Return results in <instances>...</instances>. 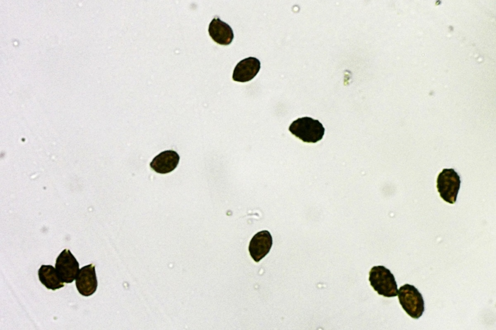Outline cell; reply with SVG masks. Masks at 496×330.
<instances>
[{
	"instance_id": "6da1fadb",
	"label": "cell",
	"mask_w": 496,
	"mask_h": 330,
	"mask_svg": "<svg viewBox=\"0 0 496 330\" xmlns=\"http://www.w3.org/2000/svg\"><path fill=\"white\" fill-rule=\"evenodd\" d=\"M369 280L379 295L388 298L397 296L398 289L395 277L384 266L373 267L369 272Z\"/></svg>"
},
{
	"instance_id": "7a4b0ae2",
	"label": "cell",
	"mask_w": 496,
	"mask_h": 330,
	"mask_svg": "<svg viewBox=\"0 0 496 330\" xmlns=\"http://www.w3.org/2000/svg\"><path fill=\"white\" fill-rule=\"evenodd\" d=\"M289 130L303 141L309 143H315L321 140L325 132L324 127L318 120L308 117L293 121Z\"/></svg>"
},
{
	"instance_id": "3957f363",
	"label": "cell",
	"mask_w": 496,
	"mask_h": 330,
	"mask_svg": "<svg viewBox=\"0 0 496 330\" xmlns=\"http://www.w3.org/2000/svg\"><path fill=\"white\" fill-rule=\"evenodd\" d=\"M403 309L412 318H419L424 311V302L421 294L414 285L405 284L398 292Z\"/></svg>"
},
{
	"instance_id": "277c9868",
	"label": "cell",
	"mask_w": 496,
	"mask_h": 330,
	"mask_svg": "<svg viewBox=\"0 0 496 330\" xmlns=\"http://www.w3.org/2000/svg\"><path fill=\"white\" fill-rule=\"evenodd\" d=\"M436 182L440 197L448 203L454 204L461 184L458 174L453 169H444L438 175Z\"/></svg>"
},
{
	"instance_id": "5b68a950",
	"label": "cell",
	"mask_w": 496,
	"mask_h": 330,
	"mask_svg": "<svg viewBox=\"0 0 496 330\" xmlns=\"http://www.w3.org/2000/svg\"><path fill=\"white\" fill-rule=\"evenodd\" d=\"M55 268L62 282L72 283L79 270V263L69 250L64 249L56 259Z\"/></svg>"
},
{
	"instance_id": "8992f818",
	"label": "cell",
	"mask_w": 496,
	"mask_h": 330,
	"mask_svg": "<svg viewBox=\"0 0 496 330\" xmlns=\"http://www.w3.org/2000/svg\"><path fill=\"white\" fill-rule=\"evenodd\" d=\"M75 280L76 287L80 294L85 297L92 295L97 288L94 265L91 264L82 267Z\"/></svg>"
},
{
	"instance_id": "52a82bcc",
	"label": "cell",
	"mask_w": 496,
	"mask_h": 330,
	"mask_svg": "<svg viewBox=\"0 0 496 330\" xmlns=\"http://www.w3.org/2000/svg\"><path fill=\"white\" fill-rule=\"evenodd\" d=\"M272 245V237L269 231L258 232L251 239L248 250L250 256L258 262L269 252Z\"/></svg>"
},
{
	"instance_id": "ba28073f",
	"label": "cell",
	"mask_w": 496,
	"mask_h": 330,
	"mask_svg": "<svg viewBox=\"0 0 496 330\" xmlns=\"http://www.w3.org/2000/svg\"><path fill=\"white\" fill-rule=\"evenodd\" d=\"M261 68L260 61L253 57H249L240 61L235 66L232 79L234 81L245 82L253 79Z\"/></svg>"
},
{
	"instance_id": "9c48e42d",
	"label": "cell",
	"mask_w": 496,
	"mask_h": 330,
	"mask_svg": "<svg viewBox=\"0 0 496 330\" xmlns=\"http://www.w3.org/2000/svg\"><path fill=\"white\" fill-rule=\"evenodd\" d=\"M208 32L212 39L221 45L230 44L234 37L233 32L230 26L218 17H215L212 20L209 25Z\"/></svg>"
},
{
	"instance_id": "30bf717a",
	"label": "cell",
	"mask_w": 496,
	"mask_h": 330,
	"mask_svg": "<svg viewBox=\"0 0 496 330\" xmlns=\"http://www.w3.org/2000/svg\"><path fill=\"white\" fill-rule=\"evenodd\" d=\"M179 159V156L175 151L167 150L155 157L150 163V167L156 173H167L176 168Z\"/></svg>"
},
{
	"instance_id": "8fae6325",
	"label": "cell",
	"mask_w": 496,
	"mask_h": 330,
	"mask_svg": "<svg viewBox=\"0 0 496 330\" xmlns=\"http://www.w3.org/2000/svg\"><path fill=\"white\" fill-rule=\"evenodd\" d=\"M38 275L40 282L48 289L56 290L64 286L56 268L51 265H42L38 271Z\"/></svg>"
}]
</instances>
